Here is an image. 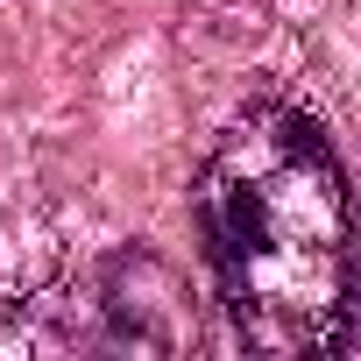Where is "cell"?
<instances>
[{
    "label": "cell",
    "mask_w": 361,
    "mask_h": 361,
    "mask_svg": "<svg viewBox=\"0 0 361 361\" xmlns=\"http://www.w3.org/2000/svg\"><path fill=\"white\" fill-rule=\"evenodd\" d=\"M206 255L227 312L269 354H347L354 347V248L347 185L305 114H269L234 135L199 192Z\"/></svg>",
    "instance_id": "obj_1"
}]
</instances>
